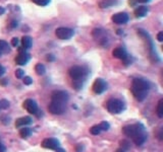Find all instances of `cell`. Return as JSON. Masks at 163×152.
I'll return each mask as SVG.
<instances>
[{
  "label": "cell",
  "mask_w": 163,
  "mask_h": 152,
  "mask_svg": "<svg viewBox=\"0 0 163 152\" xmlns=\"http://www.w3.org/2000/svg\"><path fill=\"white\" fill-rule=\"evenodd\" d=\"M9 106V102L6 100H1L0 101V110H6Z\"/></svg>",
  "instance_id": "cell-28"
},
{
  "label": "cell",
  "mask_w": 163,
  "mask_h": 152,
  "mask_svg": "<svg viewBox=\"0 0 163 152\" xmlns=\"http://www.w3.org/2000/svg\"><path fill=\"white\" fill-rule=\"evenodd\" d=\"M5 13V8L2 7V6H0V15H2Z\"/></svg>",
  "instance_id": "cell-38"
},
{
  "label": "cell",
  "mask_w": 163,
  "mask_h": 152,
  "mask_svg": "<svg viewBox=\"0 0 163 152\" xmlns=\"http://www.w3.org/2000/svg\"><path fill=\"white\" fill-rule=\"evenodd\" d=\"M0 51L2 52V54H8L11 51L8 43L3 40H0Z\"/></svg>",
  "instance_id": "cell-18"
},
{
  "label": "cell",
  "mask_w": 163,
  "mask_h": 152,
  "mask_svg": "<svg viewBox=\"0 0 163 152\" xmlns=\"http://www.w3.org/2000/svg\"><path fill=\"white\" fill-rule=\"evenodd\" d=\"M69 100V96L66 91H63V90H55L54 92L52 93L51 96V101H54L57 102H61V104H65Z\"/></svg>",
  "instance_id": "cell-8"
},
{
  "label": "cell",
  "mask_w": 163,
  "mask_h": 152,
  "mask_svg": "<svg viewBox=\"0 0 163 152\" xmlns=\"http://www.w3.org/2000/svg\"><path fill=\"white\" fill-rule=\"evenodd\" d=\"M46 59H47V61H49V62H53V61L55 60V57L53 56L52 54H48L46 56Z\"/></svg>",
  "instance_id": "cell-32"
},
{
  "label": "cell",
  "mask_w": 163,
  "mask_h": 152,
  "mask_svg": "<svg viewBox=\"0 0 163 152\" xmlns=\"http://www.w3.org/2000/svg\"><path fill=\"white\" fill-rule=\"evenodd\" d=\"M157 40L159 42H163V32H159L157 35Z\"/></svg>",
  "instance_id": "cell-33"
},
{
  "label": "cell",
  "mask_w": 163,
  "mask_h": 152,
  "mask_svg": "<svg viewBox=\"0 0 163 152\" xmlns=\"http://www.w3.org/2000/svg\"><path fill=\"white\" fill-rule=\"evenodd\" d=\"M31 59V55L29 54V53L26 52V50L24 51H20L19 52V54L15 57V63L19 65V66H24V65H26L29 61H30Z\"/></svg>",
  "instance_id": "cell-13"
},
{
  "label": "cell",
  "mask_w": 163,
  "mask_h": 152,
  "mask_svg": "<svg viewBox=\"0 0 163 152\" xmlns=\"http://www.w3.org/2000/svg\"><path fill=\"white\" fill-rule=\"evenodd\" d=\"M1 55H2V52H1V51H0V56H1Z\"/></svg>",
  "instance_id": "cell-40"
},
{
  "label": "cell",
  "mask_w": 163,
  "mask_h": 152,
  "mask_svg": "<svg viewBox=\"0 0 163 152\" xmlns=\"http://www.w3.org/2000/svg\"><path fill=\"white\" fill-rule=\"evenodd\" d=\"M99 127L101 128L102 131H107L110 128V125H109L108 122H101L99 124Z\"/></svg>",
  "instance_id": "cell-29"
},
{
  "label": "cell",
  "mask_w": 163,
  "mask_h": 152,
  "mask_svg": "<svg viewBox=\"0 0 163 152\" xmlns=\"http://www.w3.org/2000/svg\"><path fill=\"white\" fill-rule=\"evenodd\" d=\"M35 70H36V73L38 75H40V76H42V75H44L45 73H46V68H45V66L43 64H41V63H38L35 66Z\"/></svg>",
  "instance_id": "cell-21"
},
{
  "label": "cell",
  "mask_w": 163,
  "mask_h": 152,
  "mask_svg": "<svg viewBox=\"0 0 163 152\" xmlns=\"http://www.w3.org/2000/svg\"><path fill=\"white\" fill-rule=\"evenodd\" d=\"M32 118L30 117H23V118H19L18 120L15 121V127L16 128H20V127H24V126H28V125H31L32 124Z\"/></svg>",
  "instance_id": "cell-15"
},
{
  "label": "cell",
  "mask_w": 163,
  "mask_h": 152,
  "mask_svg": "<svg viewBox=\"0 0 163 152\" xmlns=\"http://www.w3.org/2000/svg\"><path fill=\"white\" fill-rule=\"evenodd\" d=\"M106 109L112 115H118L124 110V104L122 101L117 100V98H110L106 102Z\"/></svg>",
  "instance_id": "cell-3"
},
{
  "label": "cell",
  "mask_w": 163,
  "mask_h": 152,
  "mask_svg": "<svg viewBox=\"0 0 163 152\" xmlns=\"http://www.w3.org/2000/svg\"><path fill=\"white\" fill-rule=\"evenodd\" d=\"M65 110H66L65 104H61V102H57L54 101H51L50 105H48L49 113H51L53 115H61L65 112Z\"/></svg>",
  "instance_id": "cell-6"
},
{
  "label": "cell",
  "mask_w": 163,
  "mask_h": 152,
  "mask_svg": "<svg viewBox=\"0 0 163 152\" xmlns=\"http://www.w3.org/2000/svg\"><path fill=\"white\" fill-rule=\"evenodd\" d=\"M41 145H42V147L45 149H50V150L56 151V149L60 146V143L56 138H47V139H44Z\"/></svg>",
  "instance_id": "cell-11"
},
{
  "label": "cell",
  "mask_w": 163,
  "mask_h": 152,
  "mask_svg": "<svg viewBox=\"0 0 163 152\" xmlns=\"http://www.w3.org/2000/svg\"><path fill=\"white\" fill-rule=\"evenodd\" d=\"M4 151H6V147L2 143H0V152H4Z\"/></svg>",
  "instance_id": "cell-37"
},
{
  "label": "cell",
  "mask_w": 163,
  "mask_h": 152,
  "mask_svg": "<svg viewBox=\"0 0 163 152\" xmlns=\"http://www.w3.org/2000/svg\"><path fill=\"white\" fill-rule=\"evenodd\" d=\"M122 132L126 137L132 138L134 144L137 146H141L146 142L148 135L145 127L141 123H137L134 125H129L122 128Z\"/></svg>",
  "instance_id": "cell-1"
},
{
  "label": "cell",
  "mask_w": 163,
  "mask_h": 152,
  "mask_svg": "<svg viewBox=\"0 0 163 152\" xmlns=\"http://www.w3.org/2000/svg\"><path fill=\"white\" fill-rule=\"evenodd\" d=\"M55 35L58 39L60 40H69L71 39L73 35H75V32H73L72 28L68 27H58L55 31Z\"/></svg>",
  "instance_id": "cell-7"
},
{
  "label": "cell",
  "mask_w": 163,
  "mask_h": 152,
  "mask_svg": "<svg viewBox=\"0 0 163 152\" xmlns=\"http://www.w3.org/2000/svg\"><path fill=\"white\" fill-rule=\"evenodd\" d=\"M106 88H107V83L104 79L102 78H97V79L94 81L93 84V91L96 94H101L103 93Z\"/></svg>",
  "instance_id": "cell-10"
},
{
  "label": "cell",
  "mask_w": 163,
  "mask_h": 152,
  "mask_svg": "<svg viewBox=\"0 0 163 152\" xmlns=\"http://www.w3.org/2000/svg\"><path fill=\"white\" fill-rule=\"evenodd\" d=\"M102 132L101 128L99 127V125H96V126H93L91 129H90V133H91L92 135H99L100 133Z\"/></svg>",
  "instance_id": "cell-24"
},
{
  "label": "cell",
  "mask_w": 163,
  "mask_h": 152,
  "mask_svg": "<svg viewBox=\"0 0 163 152\" xmlns=\"http://www.w3.org/2000/svg\"><path fill=\"white\" fill-rule=\"evenodd\" d=\"M5 73V68H4L1 64H0V77H2Z\"/></svg>",
  "instance_id": "cell-35"
},
{
  "label": "cell",
  "mask_w": 163,
  "mask_h": 152,
  "mask_svg": "<svg viewBox=\"0 0 163 152\" xmlns=\"http://www.w3.org/2000/svg\"><path fill=\"white\" fill-rule=\"evenodd\" d=\"M129 5L130 6H134V5H136V4L138 3V0H129Z\"/></svg>",
  "instance_id": "cell-36"
},
{
  "label": "cell",
  "mask_w": 163,
  "mask_h": 152,
  "mask_svg": "<svg viewBox=\"0 0 163 152\" xmlns=\"http://www.w3.org/2000/svg\"><path fill=\"white\" fill-rule=\"evenodd\" d=\"M23 106L24 109H26L28 110V113L31 115H36L39 112L38 105H37V102L34 100H32V98H28V100L24 101Z\"/></svg>",
  "instance_id": "cell-9"
},
{
  "label": "cell",
  "mask_w": 163,
  "mask_h": 152,
  "mask_svg": "<svg viewBox=\"0 0 163 152\" xmlns=\"http://www.w3.org/2000/svg\"><path fill=\"white\" fill-rule=\"evenodd\" d=\"M23 79H24V85H31L33 83V79H32L30 76H24Z\"/></svg>",
  "instance_id": "cell-30"
},
{
  "label": "cell",
  "mask_w": 163,
  "mask_h": 152,
  "mask_svg": "<svg viewBox=\"0 0 163 152\" xmlns=\"http://www.w3.org/2000/svg\"><path fill=\"white\" fill-rule=\"evenodd\" d=\"M33 2H34L35 4H37V5L39 6H46L48 5L49 3H50L51 0H32Z\"/></svg>",
  "instance_id": "cell-26"
},
{
  "label": "cell",
  "mask_w": 163,
  "mask_h": 152,
  "mask_svg": "<svg viewBox=\"0 0 163 152\" xmlns=\"http://www.w3.org/2000/svg\"><path fill=\"white\" fill-rule=\"evenodd\" d=\"M116 4V0H102L99 2L100 8H108Z\"/></svg>",
  "instance_id": "cell-19"
},
{
  "label": "cell",
  "mask_w": 163,
  "mask_h": 152,
  "mask_svg": "<svg viewBox=\"0 0 163 152\" xmlns=\"http://www.w3.org/2000/svg\"><path fill=\"white\" fill-rule=\"evenodd\" d=\"M8 84V80L6 78H3V79H0V85L2 86H6Z\"/></svg>",
  "instance_id": "cell-34"
},
{
  "label": "cell",
  "mask_w": 163,
  "mask_h": 152,
  "mask_svg": "<svg viewBox=\"0 0 163 152\" xmlns=\"http://www.w3.org/2000/svg\"><path fill=\"white\" fill-rule=\"evenodd\" d=\"M15 77L18 78V79H23V77L24 76V71L23 69H16L15 70Z\"/></svg>",
  "instance_id": "cell-27"
},
{
  "label": "cell",
  "mask_w": 163,
  "mask_h": 152,
  "mask_svg": "<svg viewBox=\"0 0 163 152\" xmlns=\"http://www.w3.org/2000/svg\"><path fill=\"white\" fill-rule=\"evenodd\" d=\"M150 83L143 78H134L132 83L130 91L138 101H143L148 96Z\"/></svg>",
  "instance_id": "cell-2"
},
{
  "label": "cell",
  "mask_w": 163,
  "mask_h": 152,
  "mask_svg": "<svg viewBox=\"0 0 163 152\" xmlns=\"http://www.w3.org/2000/svg\"><path fill=\"white\" fill-rule=\"evenodd\" d=\"M72 87L76 90H80L83 88V80H73Z\"/></svg>",
  "instance_id": "cell-25"
},
{
  "label": "cell",
  "mask_w": 163,
  "mask_h": 152,
  "mask_svg": "<svg viewBox=\"0 0 163 152\" xmlns=\"http://www.w3.org/2000/svg\"><path fill=\"white\" fill-rule=\"evenodd\" d=\"M148 7L147 6H139L138 8H136V10H134V15H136V17L140 18V17H144V16L147 15L148 13Z\"/></svg>",
  "instance_id": "cell-16"
},
{
  "label": "cell",
  "mask_w": 163,
  "mask_h": 152,
  "mask_svg": "<svg viewBox=\"0 0 163 152\" xmlns=\"http://www.w3.org/2000/svg\"><path fill=\"white\" fill-rule=\"evenodd\" d=\"M68 74L72 80H83L88 74V70L82 66H72L68 70Z\"/></svg>",
  "instance_id": "cell-4"
},
{
  "label": "cell",
  "mask_w": 163,
  "mask_h": 152,
  "mask_svg": "<svg viewBox=\"0 0 163 152\" xmlns=\"http://www.w3.org/2000/svg\"><path fill=\"white\" fill-rule=\"evenodd\" d=\"M32 133H33V131L30 128H27V127L24 126V128L20 129V131H19V136L22 138H24V139H26V138L30 137L32 135Z\"/></svg>",
  "instance_id": "cell-20"
},
{
  "label": "cell",
  "mask_w": 163,
  "mask_h": 152,
  "mask_svg": "<svg viewBox=\"0 0 163 152\" xmlns=\"http://www.w3.org/2000/svg\"><path fill=\"white\" fill-rule=\"evenodd\" d=\"M112 22L116 24H124L129 20V16L125 12H118L112 15Z\"/></svg>",
  "instance_id": "cell-12"
},
{
  "label": "cell",
  "mask_w": 163,
  "mask_h": 152,
  "mask_svg": "<svg viewBox=\"0 0 163 152\" xmlns=\"http://www.w3.org/2000/svg\"><path fill=\"white\" fill-rule=\"evenodd\" d=\"M156 113H157V116L159 118H162L163 117V100H160V101H158Z\"/></svg>",
  "instance_id": "cell-23"
},
{
  "label": "cell",
  "mask_w": 163,
  "mask_h": 152,
  "mask_svg": "<svg viewBox=\"0 0 163 152\" xmlns=\"http://www.w3.org/2000/svg\"><path fill=\"white\" fill-rule=\"evenodd\" d=\"M18 44H19V41L18 38H12V40H11V46L12 47H18Z\"/></svg>",
  "instance_id": "cell-31"
},
{
  "label": "cell",
  "mask_w": 163,
  "mask_h": 152,
  "mask_svg": "<svg viewBox=\"0 0 163 152\" xmlns=\"http://www.w3.org/2000/svg\"><path fill=\"white\" fill-rule=\"evenodd\" d=\"M130 148V143L128 140H122L120 142V149H118V151H128Z\"/></svg>",
  "instance_id": "cell-22"
},
{
  "label": "cell",
  "mask_w": 163,
  "mask_h": 152,
  "mask_svg": "<svg viewBox=\"0 0 163 152\" xmlns=\"http://www.w3.org/2000/svg\"><path fill=\"white\" fill-rule=\"evenodd\" d=\"M92 35L94 37L95 41L100 45L102 47H107L108 44H109V41H108V36H107V32H106L102 28H95L93 32H92Z\"/></svg>",
  "instance_id": "cell-5"
},
{
  "label": "cell",
  "mask_w": 163,
  "mask_h": 152,
  "mask_svg": "<svg viewBox=\"0 0 163 152\" xmlns=\"http://www.w3.org/2000/svg\"><path fill=\"white\" fill-rule=\"evenodd\" d=\"M112 55L115 57V58H118V59H121L124 60L126 56H128V53H126L125 49H124L122 47H117L113 50L112 52Z\"/></svg>",
  "instance_id": "cell-14"
},
{
  "label": "cell",
  "mask_w": 163,
  "mask_h": 152,
  "mask_svg": "<svg viewBox=\"0 0 163 152\" xmlns=\"http://www.w3.org/2000/svg\"><path fill=\"white\" fill-rule=\"evenodd\" d=\"M22 46L24 49H26V50H29V49H31L32 46H33V40L31 37L29 36H24L23 37L22 39Z\"/></svg>",
  "instance_id": "cell-17"
},
{
  "label": "cell",
  "mask_w": 163,
  "mask_h": 152,
  "mask_svg": "<svg viewBox=\"0 0 163 152\" xmlns=\"http://www.w3.org/2000/svg\"><path fill=\"white\" fill-rule=\"evenodd\" d=\"M149 1H151V0H138V2H141V3H147Z\"/></svg>",
  "instance_id": "cell-39"
}]
</instances>
